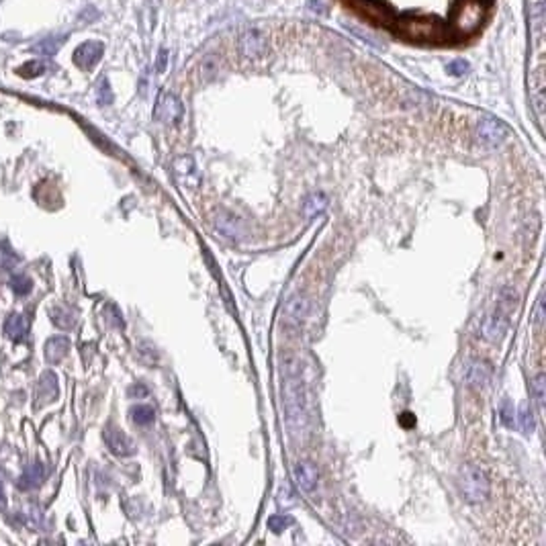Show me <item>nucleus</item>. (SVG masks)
<instances>
[{"mask_svg": "<svg viewBox=\"0 0 546 546\" xmlns=\"http://www.w3.org/2000/svg\"><path fill=\"white\" fill-rule=\"evenodd\" d=\"M282 411L293 436H303L309 430L307 393L301 375H282Z\"/></svg>", "mask_w": 546, "mask_h": 546, "instance_id": "nucleus-1", "label": "nucleus"}, {"mask_svg": "<svg viewBox=\"0 0 546 546\" xmlns=\"http://www.w3.org/2000/svg\"><path fill=\"white\" fill-rule=\"evenodd\" d=\"M517 303H520V297L512 287H503L498 293L495 305L487 313L483 326H481V336L487 342L500 344L508 336L510 326H512V315L517 309Z\"/></svg>", "mask_w": 546, "mask_h": 546, "instance_id": "nucleus-2", "label": "nucleus"}, {"mask_svg": "<svg viewBox=\"0 0 546 546\" xmlns=\"http://www.w3.org/2000/svg\"><path fill=\"white\" fill-rule=\"evenodd\" d=\"M399 31L407 35L409 39L423 41V43H442L446 39H450V29L448 25H444L442 21L432 19V16H411L406 19L403 25L399 27Z\"/></svg>", "mask_w": 546, "mask_h": 546, "instance_id": "nucleus-3", "label": "nucleus"}, {"mask_svg": "<svg viewBox=\"0 0 546 546\" xmlns=\"http://www.w3.org/2000/svg\"><path fill=\"white\" fill-rule=\"evenodd\" d=\"M485 15H487V9H485L483 0H465L463 4L456 6L448 29L456 37H468V35L479 31V27L483 25Z\"/></svg>", "mask_w": 546, "mask_h": 546, "instance_id": "nucleus-4", "label": "nucleus"}, {"mask_svg": "<svg viewBox=\"0 0 546 546\" xmlns=\"http://www.w3.org/2000/svg\"><path fill=\"white\" fill-rule=\"evenodd\" d=\"M460 489H463V498L473 505L485 503L491 495V483L487 479L483 468L467 465L460 473Z\"/></svg>", "mask_w": 546, "mask_h": 546, "instance_id": "nucleus-5", "label": "nucleus"}, {"mask_svg": "<svg viewBox=\"0 0 546 546\" xmlns=\"http://www.w3.org/2000/svg\"><path fill=\"white\" fill-rule=\"evenodd\" d=\"M477 138L483 143L485 148L493 150L501 145L508 138V127L501 123L495 117H483L477 125Z\"/></svg>", "mask_w": 546, "mask_h": 546, "instance_id": "nucleus-6", "label": "nucleus"}, {"mask_svg": "<svg viewBox=\"0 0 546 546\" xmlns=\"http://www.w3.org/2000/svg\"><path fill=\"white\" fill-rule=\"evenodd\" d=\"M309 311H311V299L301 293L297 295H291L284 303V321L289 326H303L309 317Z\"/></svg>", "mask_w": 546, "mask_h": 546, "instance_id": "nucleus-7", "label": "nucleus"}, {"mask_svg": "<svg viewBox=\"0 0 546 546\" xmlns=\"http://www.w3.org/2000/svg\"><path fill=\"white\" fill-rule=\"evenodd\" d=\"M293 481L299 491L313 495L317 489V483H319V470L311 460H299L293 467Z\"/></svg>", "mask_w": 546, "mask_h": 546, "instance_id": "nucleus-8", "label": "nucleus"}, {"mask_svg": "<svg viewBox=\"0 0 546 546\" xmlns=\"http://www.w3.org/2000/svg\"><path fill=\"white\" fill-rule=\"evenodd\" d=\"M239 49L248 60L262 58L268 49V39L260 29H246L239 37Z\"/></svg>", "mask_w": 546, "mask_h": 546, "instance_id": "nucleus-9", "label": "nucleus"}, {"mask_svg": "<svg viewBox=\"0 0 546 546\" xmlns=\"http://www.w3.org/2000/svg\"><path fill=\"white\" fill-rule=\"evenodd\" d=\"M174 176L185 188H197L201 185V174L190 156H180L174 160Z\"/></svg>", "mask_w": 546, "mask_h": 546, "instance_id": "nucleus-10", "label": "nucleus"}, {"mask_svg": "<svg viewBox=\"0 0 546 546\" xmlns=\"http://www.w3.org/2000/svg\"><path fill=\"white\" fill-rule=\"evenodd\" d=\"M156 117L160 121L170 123V125L178 123L180 117H182V105H180V101H178L174 94H162L156 105Z\"/></svg>", "mask_w": 546, "mask_h": 546, "instance_id": "nucleus-11", "label": "nucleus"}, {"mask_svg": "<svg viewBox=\"0 0 546 546\" xmlns=\"http://www.w3.org/2000/svg\"><path fill=\"white\" fill-rule=\"evenodd\" d=\"M493 369L487 360L473 359L467 364V383L473 389H485L491 381Z\"/></svg>", "mask_w": 546, "mask_h": 546, "instance_id": "nucleus-12", "label": "nucleus"}, {"mask_svg": "<svg viewBox=\"0 0 546 546\" xmlns=\"http://www.w3.org/2000/svg\"><path fill=\"white\" fill-rule=\"evenodd\" d=\"M105 442L110 448V453L117 454V456H129V454L135 453V444L133 440L127 436L123 430L119 428H107L105 432Z\"/></svg>", "mask_w": 546, "mask_h": 546, "instance_id": "nucleus-13", "label": "nucleus"}, {"mask_svg": "<svg viewBox=\"0 0 546 546\" xmlns=\"http://www.w3.org/2000/svg\"><path fill=\"white\" fill-rule=\"evenodd\" d=\"M105 46L101 41H84L78 49L74 51V62L78 63L80 68H93L98 63V60L103 58Z\"/></svg>", "mask_w": 546, "mask_h": 546, "instance_id": "nucleus-14", "label": "nucleus"}, {"mask_svg": "<svg viewBox=\"0 0 546 546\" xmlns=\"http://www.w3.org/2000/svg\"><path fill=\"white\" fill-rule=\"evenodd\" d=\"M215 225H217L219 232L230 239H239L244 234L239 217H235L234 213H230V211H219L217 217H215Z\"/></svg>", "mask_w": 546, "mask_h": 546, "instance_id": "nucleus-15", "label": "nucleus"}, {"mask_svg": "<svg viewBox=\"0 0 546 546\" xmlns=\"http://www.w3.org/2000/svg\"><path fill=\"white\" fill-rule=\"evenodd\" d=\"M27 319L21 315V313H15V315H11L9 319H6V324H4V334L11 338V340H15V342H23L25 338H27Z\"/></svg>", "mask_w": 546, "mask_h": 546, "instance_id": "nucleus-16", "label": "nucleus"}, {"mask_svg": "<svg viewBox=\"0 0 546 546\" xmlns=\"http://www.w3.org/2000/svg\"><path fill=\"white\" fill-rule=\"evenodd\" d=\"M43 477H46V468H43V465H31V467L21 475V479H19V483L16 485H19V489H31L35 485L41 483Z\"/></svg>", "mask_w": 546, "mask_h": 546, "instance_id": "nucleus-17", "label": "nucleus"}, {"mask_svg": "<svg viewBox=\"0 0 546 546\" xmlns=\"http://www.w3.org/2000/svg\"><path fill=\"white\" fill-rule=\"evenodd\" d=\"M68 348H70L68 338H63V336L51 338L46 346L47 360H49V362H58V360H62L63 356H66V352H68Z\"/></svg>", "mask_w": 546, "mask_h": 546, "instance_id": "nucleus-18", "label": "nucleus"}, {"mask_svg": "<svg viewBox=\"0 0 546 546\" xmlns=\"http://www.w3.org/2000/svg\"><path fill=\"white\" fill-rule=\"evenodd\" d=\"M328 207V197L324 192H311L305 201V215L315 217L317 213H321Z\"/></svg>", "mask_w": 546, "mask_h": 546, "instance_id": "nucleus-19", "label": "nucleus"}, {"mask_svg": "<svg viewBox=\"0 0 546 546\" xmlns=\"http://www.w3.org/2000/svg\"><path fill=\"white\" fill-rule=\"evenodd\" d=\"M131 418H133V421L138 426H150L154 421V418H156V413H154V407L135 406L131 409Z\"/></svg>", "mask_w": 546, "mask_h": 546, "instance_id": "nucleus-20", "label": "nucleus"}, {"mask_svg": "<svg viewBox=\"0 0 546 546\" xmlns=\"http://www.w3.org/2000/svg\"><path fill=\"white\" fill-rule=\"evenodd\" d=\"M62 43L63 37H46L43 41H39L35 46V51L41 53V56H53V53H58V49L62 47Z\"/></svg>", "mask_w": 546, "mask_h": 546, "instance_id": "nucleus-21", "label": "nucleus"}, {"mask_svg": "<svg viewBox=\"0 0 546 546\" xmlns=\"http://www.w3.org/2000/svg\"><path fill=\"white\" fill-rule=\"evenodd\" d=\"M545 387H546V376L545 373H540V375H536L534 383H532L534 397H536V403H538V409H540V411H545V397H546Z\"/></svg>", "mask_w": 546, "mask_h": 546, "instance_id": "nucleus-22", "label": "nucleus"}, {"mask_svg": "<svg viewBox=\"0 0 546 546\" xmlns=\"http://www.w3.org/2000/svg\"><path fill=\"white\" fill-rule=\"evenodd\" d=\"M219 58L217 56H207L201 62V78L211 80L219 72Z\"/></svg>", "mask_w": 546, "mask_h": 546, "instance_id": "nucleus-23", "label": "nucleus"}, {"mask_svg": "<svg viewBox=\"0 0 546 546\" xmlns=\"http://www.w3.org/2000/svg\"><path fill=\"white\" fill-rule=\"evenodd\" d=\"M51 321L58 326V328H63V329H68V328H72L74 326V317L70 315L68 311H63V309H53L51 311Z\"/></svg>", "mask_w": 546, "mask_h": 546, "instance_id": "nucleus-24", "label": "nucleus"}, {"mask_svg": "<svg viewBox=\"0 0 546 546\" xmlns=\"http://www.w3.org/2000/svg\"><path fill=\"white\" fill-rule=\"evenodd\" d=\"M11 287H13V291H15L16 295H29L33 289V282L27 277H15L11 281Z\"/></svg>", "mask_w": 546, "mask_h": 546, "instance_id": "nucleus-25", "label": "nucleus"}, {"mask_svg": "<svg viewBox=\"0 0 546 546\" xmlns=\"http://www.w3.org/2000/svg\"><path fill=\"white\" fill-rule=\"evenodd\" d=\"M520 421H522L524 434H530L532 430H534V413H532V409L528 406H522V409H520Z\"/></svg>", "mask_w": 546, "mask_h": 546, "instance_id": "nucleus-26", "label": "nucleus"}, {"mask_svg": "<svg viewBox=\"0 0 546 546\" xmlns=\"http://www.w3.org/2000/svg\"><path fill=\"white\" fill-rule=\"evenodd\" d=\"M500 413H501V421L508 426V428H514V407H512V403L508 401V399H503V403L500 406Z\"/></svg>", "mask_w": 546, "mask_h": 546, "instance_id": "nucleus-27", "label": "nucleus"}, {"mask_svg": "<svg viewBox=\"0 0 546 546\" xmlns=\"http://www.w3.org/2000/svg\"><path fill=\"white\" fill-rule=\"evenodd\" d=\"M43 70H46V68H43V63L41 62H29L19 70V74L25 76V78H31V76H39Z\"/></svg>", "mask_w": 546, "mask_h": 546, "instance_id": "nucleus-28", "label": "nucleus"}, {"mask_svg": "<svg viewBox=\"0 0 546 546\" xmlns=\"http://www.w3.org/2000/svg\"><path fill=\"white\" fill-rule=\"evenodd\" d=\"M110 101H113V93H110V86H109V80H101V84H98V103L101 105H109Z\"/></svg>", "mask_w": 546, "mask_h": 546, "instance_id": "nucleus-29", "label": "nucleus"}, {"mask_svg": "<svg viewBox=\"0 0 546 546\" xmlns=\"http://www.w3.org/2000/svg\"><path fill=\"white\" fill-rule=\"evenodd\" d=\"M287 526H289V517H284V515H274L268 520V528L272 532H282Z\"/></svg>", "mask_w": 546, "mask_h": 546, "instance_id": "nucleus-30", "label": "nucleus"}, {"mask_svg": "<svg viewBox=\"0 0 546 546\" xmlns=\"http://www.w3.org/2000/svg\"><path fill=\"white\" fill-rule=\"evenodd\" d=\"M467 70H468V63L465 62V60H454V62L448 66V72H450L453 76H463Z\"/></svg>", "mask_w": 546, "mask_h": 546, "instance_id": "nucleus-31", "label": "nucleus"}, {"mask_svg": "<svg viewBox=\"0 0 546 546\" xmlns=\"http://www.w3.org/2000/svg\"><path fill=\"white\" fill-rule=\"evenodd\" d=\"M542 305H545V299H542V295H540L538 297V303H536V311H534V324H536V326H542V321H545Z\"/></svg>", "mask_w": 546, "mask_h": 546, "instance_id": "nucleus-32", "label": "nucleus"}, {"mask_svg": "<svg viewBox=\"0 0 546 546\" xmlns=\"http://www.w3.org/2000/svg\"><path fill=\"white\" fill-rule=\"evenodd\" d=\"M166 62H168V51L166 49H162L160 51V56H158V70L162 72V70H166Z\"/></svg>", "mask_w": 546, "mask_h": 546, "instance_id": "nucleus-33", "label": "nucleus"}, {"mask_svg": "<svg viewBox=\"0 0 546 546\" xmlns=\"http://www.w3.org/2000/svg\"><path fill=\"white\" fill-rule=\"evenodd\" d=\"M309 6H311V11L319 13V15H324V13H326V6H324V2H321V0H309Z\"/></svg>", "mask_w": 546, "mask_h": 546, "instance_id": "nucleus-34", "label": "nucleus"}, {"mask_svg": "<svg viewBox=\"0 0 546 546\" xmlns=\"http://www.w3.org/2000/svg\"><path fill=\"white\" fill-rule=\"evenodd\" d=\"M401 421H403V426L409 428V426H413V423H416V418H413L411 413H403V416H401Z\"/></svg>", "mask_w": 546, "mask_h": 546, "instance_id": "nucleus-35", "label": "nucleus"}, {"mask_svg": "<svg viewBox=\"0 0 546 546\" xmlns=\"http://www.w3.org/2000/svg\"><path fill=\"white\" fill-rule=\"evenodd\" d=\"M6 505V498H4V489H2V483H0V510H4Z\"/></svg>", "mask_w": 546, "mask_h": 546, "instance_id": "nucleus-36", "label": "nucleus"}]
</instances>
